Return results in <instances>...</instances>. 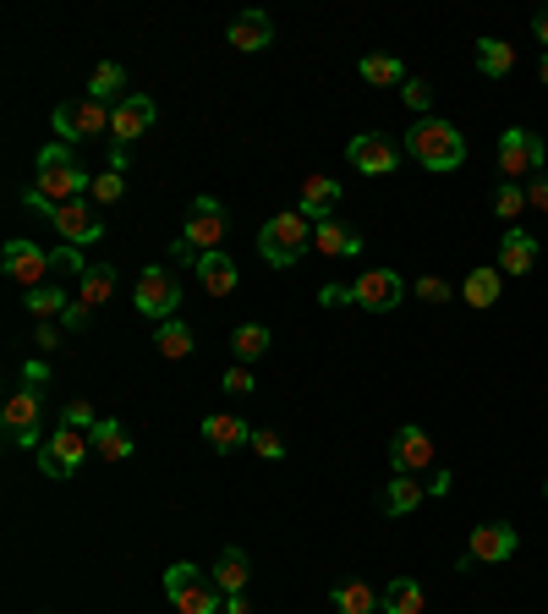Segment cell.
I'll return each instance as SVG.
<instances>
[{"mask_svg":"<svg viewBox=\"0 0 548 614\" xmlns=\"http://www.w3.org/2000/svg\"><path fill=\"white\" fill-rule=\"evenodd\" d=\"M88 187H94V176L72 159L66 144H44L39 149V176H33V187L22 192V203L33 209V214H55L61 203H72V198H88Z\"/></svg>","mask_w":548,"mask_h":614,"instance_id":"1","label":"cell"},{"mask_svg":"<svg viewBox=\"0 0 548 614\" xmlns=\"http://www.w3.org/2000/svg\"><path fill=\"white\" fill-rule=\"evenodd\" d=\"M407 154L417 165H428V170H461L466 165V138L450 121H439V116H417L407 133Z\"/></svg>","mask_w":548,"mask_h":614,"instance_id":"2","label":"cell"},{"mask_svg":"<svg viewBox=\"0 0 548 614\" xmlns=\"http://www.w3.org/2000/svg\"><path fill=\"white\" fill-rule=\"evenodd\" d=\"M307 247H313V220H307L302 209L274 214V220H264V231H259V258H264L270 269H291Z\"/></svg>","mask_w":548,"mask_h":614,"instance_id":"3","label":"cell"},{"mask_svg":"<svg viewBox=\"0 0 548 614\" xmlns=\"http://www.w3.org/2000/svg\"><path fill=\"white\" fill-rule=\"evenodd\" d=\"M165 599L176 604V614H220V587L192 565V560H176L170 571H165Z\"/></svg>","mask_w":548,"mask_h":614,"instance_id":"4","label":"cell"},{"mask_svg":"<svg viewBox=\"0 0 548 614\" xmlns=\"http://www.w3.org/2000/svg\"><path fill=\"white\" fill-rule=\"evenodd\" d=\"M110 133V110L99 105V99H66V105H55V144H94V138H105Z\"/></svg>","mask_w":548,"mask_h":614,"instance_id":"5","label":"cell"},{"mask_svg":"<svg viewBox=\"0 0 548 614\" xmlns=\"http://www.w3.org/2000/svg\"><path fill=\"white\" fill-rule=\"evenodd\" d=\"M133 307L143 318H154V324H165V318H181L176 307H181V280L165 269V264H148L143 275H137L133 286Z\"/></svg>","mask_w":548,"mask_h":614,"instance_id":"6","label":"cell"},{"mask_svg":"<svg viewBox=\"0 0 548 614\" xmlns=\"http://www.w3.org/2000/svg\"><path fill=\"white\" fill-rule=\"evenodd\" d=\"M225 231H231L225 203H220V198H192V209H187V220H181V242H187L192 253H220V247H225Z\"/></svg>","mask_w":548,"mask_h":614,"instance_id":"7","label":"cell"},{"mask_svg":"<svg viewBox=\"0 0 548 614\" xmlns=\"http://www.w3.org/2000/svg\"><path fill=\"white\" fill-rule=\"evenodd\" d=\"M39 412H44V395L39 390H17V395H6V406H0V428H6V440L17 445V451H39L44 445V434H39Z\"/></svg>","mask_w":548,"mask_h":614,"instance_id":"8","label":"cell"},{"mask_svg":"<svg viewBox=\"0 0 548 614\" xmlns=\"http://www.w3.org/2000/svg\"><path fill=\"white\" fill-rule=\"evenodd\" d=\"M494 159H499V176H538L548 159V144L538 138V133H527V127H510V133H499V149H494Z\"/></svg>","mask_w":548,"mask_h":614,"instance_id":"9","label":"cell"},{"mask_svg":"<svg viewBox=\"0 0 548 614\" xmlns=\"http://www.w3.org/2000/svg\"><path fill=\"white\" fill-rule=\"evenodd\" d=\"M94 456V440L77 434V428H55L44 445H39V472L44 477H77V466Z\"/></svg>","mask_w":548,"mask_h":614,"instance_id":"10","label":"cell"},{"mask_svg":"<svg viewBox=\"0 0 548 614\" xmlns=\"http://www.w3.org/2000/svg\"><path fill=\"white\" fill-rule=\"evenodd\" d=\"M516 549H521V538H516L510 521H483V527H472V549L461 554V571H472V565H505V560H516Z\"/></svg>","mask_w":548,"mask_h":614,"instance_id":"11","label":"cell"},{"mask_svg":"<svg viewBox=\"0 0 548 614\" xmlns=\"http://www.w3.org/2000/svg\"><path fill=\"white\" fill-rule=\"evenodd\" d=\"M401 297H407V280L396 269H362L351 280V307H362V313H390V307H401Z\"/></svg>","mask_w":548,"mask_h":614,"instance_id":"12","label":"cell"},{"mask_svg":"<svg viewBox=\"0 0 548 614\" xmlns=\"http://www.w3.org/2000/svg\"><path fill=\"white\" fill-rule=\"evenodd\" d=\"M0 258H6V280H17V286H28V292H39V286H44V275L55 269V264H50V253H44V247H33L28 236H11Z\"/></svg>","mask_w":548,"mask_h":614,"instance_id":"13","label":"cell"},{"mask_svg":"<svg viewBox=\"0 0 548 614\" xmlns=\"http://www.w3.org/2000/svg\"><path fill=\"white\" fill-rule=\"evenodd\" d=\"M50 225L61 231V242H66V247H88V242H99V236H105V220L88 209V198L61 203V209L50 214Z\"/></svg>","mask_w":548,"mask_h":614,"instance_id":"14","label":"cell"},{"mask_svg":"<svg viewBox=\"0 0 548 614\" xmlns=\"http://www.w3.org/2000/svg\"><path fill=\"white\" fill-rule=\"evenodd\" d=\"M296 209H302L313 225L335 220V214H340V176H302V187H296Z\"/></svg>","mask_w":548,"mask_h":614,"instance_id":"15","label":"cell"},{"mask_svg":"<svg viewBox=\"0 0 548 614\" xmlns=\"http://www.w3.org/2000/svg\"><path fill=\"white\" fill-rule=\"evenodd\" d=\"M346 159H351L362 176H390V170L401 165V149H396L384 133H357V138L346 144Z\"/></svg>","mask_w":548,"mask_h":614,"instance_id":"16","label":"cell"},{"mask_svg":"<svg viewBox=\"0 0 548 614\" xmlns=\"http://www.w3.org/2000/svg\"><path fill=\"white\" fill-rule=\"evenodd\" d=\"M148 127H154V99H148V94H127V99L110 110V138H116V149L137 144Z\"/></svg>","mask_w":548,"mask_h":614,"instance_id":"17","label":"cell"},{"mask_svg":"<svg viewBox=\"0 0 548 614\" xmlns=\"http://www.w3.org/2000/svg\"><path fill=\"white\" fill-rule=\"evenodd\" d=\"M390 466L396 472H428L433 466V440H428V428H417V423H407V428H396V440H390Z\"/></svg>","mask_w":548,"mask_h":614,"instance_id":"18","label":"cell"},{"mask_svg":"<svg viewBox=\"0 0 548 614\" xmlns=\"http://www.w3.org/2000/svg\"><path fill=\"white\" fill-rule=\"evenodd\" d=\"M192 275H198V286H203L209 297H231V292L242 286V269H236V258H231L225 247H220V253H198Z\"/></svg>","mask_w":548,"mask_h":614,"instance_id":"19","label":"cell"},{"mask_svg":"<svg viewBox=\"0 0 548 614\" xmlns=\"http://www.w3.org/2000/svg\"><path fill=\"white\" fill-rule=\"evenodd\" d=\"M329 604L340 614H384V587H373L368 576H346L329 587Z\"/></svg>","mask_w":548,"mask_h":614,"instance_id":"20","label":"cell"},{"mask_svg":"<svg viewBox=\"0 0 548 614\" xmlns=\"http://www.w3.org/2000/svg\"><path fill=\"white\" fill-rule=\"evenodd\" d=\"M225 44H231V50H242V55H259V50H270V44H274L270 11H242V17H231V28H225Z\"/></svg>","mask_w":548,"mask_h":614,"instance_id":"21","label":"cell"},{"mask_svg":"<svg viewBox=\"0 0 548 614\" xmlns=\"http://www.w3.org/2000/svg\"><path fill=\"white\" fill-rule=\"evenodd\" d=\"M198 434H203V440H209V451H220V456H231V451L253 445V428H247L236 412H209V417L198 423Z\"/></svg>","mask_w":548,"mask_h":614,"instance_id":"22","label":"cell"},{"mask_svg":"<svg viewBox=\"0 0 548 614\" xmlns=\"http://www.w3.org/2000/svg\"><path fill=\"white\" fill-rule=\"evenodd\" d=\"M533 264H538V236L510 225L499 236V275H533Z\"/></svg>","mask_w":548,"mask_h":614,"instance_id":"23","label":"cell"},{"mask_svg":"<svg viewBox=\"0 0 548 614\" xmlns=\"http://www.w3.org/2000/svg\"><path fill=\"white\" fill-rule=\"evenodd\" d=\"M209 582L220 587V599H236V593H247V582H253V560H247V549H236V543H231V549L214 560Z\"/></svg>","mask_w":548,"mask_h":614,"instance_id":"24","label":"cell"},{"mask_svg":"<svg viewBox=\"0 0 548 614\" xmlns=\"http://www.w3.org/2000/svg\"><path fill=\"white\" fill-rule=\"evenodd\" d=\"M313 247H318L324 258H357V253H362V236H357L351 225H340V220H324V225H313Z\"/></svg>","mask_w":548,"mask_h":614,"instance_id":"25","label":"cell"},{"mask_svg":"<svg viewBox=\"0 0 548 614\" xmlns=\"http://www.w3.org/2000/svg\"><path fill=\"white\" fill-rule=\"evenodd\" d=\"M384 614H428V587L417 576H390L384 582Z\"/></svg>","mask_w":548,"mask_h":614,"instance_id":"26","label":"cell"},{"mask_svg":"<svg viewBox=\"0 0 548 614\" xmlns=\"http://www.w3.org/2000/svg\"><path fill=\"white\" fill-rule=\"evenodd\" d=\"M154 351H159L165 362H187V357H192V324H187V318L154 324Z\"/></svg>","mask_w":548,"mask_h":614,"instance_id":"27","label":"cell"},{"mask_svg":"<svg viewBox=\"0 0 548 614\" xmlns=\"http://www.w3.org/2000/svg\"><path fill=\"white\" fill-rule=\"evenodd\" d=\"M422 499H428V488H422L417 477H407V472H396V477L384 483V494H379L384 516H411V510H417Z\"/></svg>","mask_w":548,"mask_h":614,"instance_id":"28","label":"cell"},{"mask_svg":"<svg viewBox=\"0 0 548 614\" xmlns=\"http://www.w3.org/2000/svg\"><path fill=\"white\" fill-rule=\"evenodd\" d=\"M116 264H88L83 275H77V303H88V307H105L110 303V292H116Z\"/></svg>","mask_w":548,"mask_h":614,"instance_id":"29","label":"cell"},{"mask_svg":"<svg viewBox=\"0 0 548 614\" xmlns=\"http://www.w3.org/2000/svg\"><path fill=\"white\" fill-rule=\"evenodd\" d=\"M88 440H94V456H105V460H127V456H133V434H127L116 417H99Z\"/></svg>","mask_w":548,"mask_h":614,"instance_id":"30","label":"cell"},{"mask_svg":"<svg viewBox=\"0 0 548 614\" xmlns=\"http://www.w3.org/2000/svg\"><path fill=\"white\" fill-rule=\"evenodd\" d=\"M477 72H483V77H510V72H516V44H505V39H477Z\"/></svg>","mask_w":548,"mask_h":614,"instance_id":"31","label":"cell"},{"mask_svg":"<svg viewBox=\"0 0 548 614\" xmlns=\"http://www.w3.org/2000/svg\"><path fill=\"white\" fill-rule=\"evenodd\" d=\"M499 292H505V275H499V269H472V275L461 280L466 307H494L499 303Z\"/></svg>","mask_w":548,"mask_h":614,"instance_id":"32","label":"cell"},{"mask_svg":"<svg viewBox=\"0 0 548 614\" xmlns=\"http://www.w3.org/2000/svg\"><path fill=\"white\" fill-rule=\"evenodd\" d=\"M122 88H127L122 61H99V66H94V77H88V99H99V105H105V99H116V105H122V99H127Z\"/></svg>","mask_w":548,"mask_h":614,"instance_id":"33","label":"cell"},{"mask_svg":"<svg viewBox=\"0 0 548 614\" xmlns=\"http://www.w3.org/2000/svg\"><path fill=\"white\" fill-rule=\"evenodd\" d=\"M264 351H270V329H264V324H236V329H231V357H236V362L253 368Z\"/></svg>","mask_w":548,"mask_h":614,"instance_id":"34","label":"cell"},{"mask_svg":"<svg viewBox=\"0 0 548 614\" xmlns=\"http://www.w3.org/2000/svg\"><path fill=\"white\" fill-rule=\"evenodd\" d=\"M357 72H362V83H373V88H396V83H407V66H401L396 55H362Z\"/></svg>","mask_w":548,"mask_h":614,"instance_id":"35","label":"cell"},{"mask_svg":"<svg viewBox=\"0 0 548 614\" xmlns=\"http://www.w3.org/2000/svg\"><path fill=\"white\" fill-rule=\"evenodd\" d=\"M28 313H33V324H50V318H61L66 307H72V297L61 292V286H39V292H28Z\"/></svg>","mask_w":548,"mask_h":614,"instance_id":"36","label":"cell"},{"mask_svg":"<svg viewBox=\"0 0 548 614\" xmlns=\"http://www.w3.org/2000/svg\"><path fill=\"white\" fill-rule=\"evenodd\" d=\"M88 198H94V203H122V198H127V176H122V170H105V176H94Z\"/></svg>","mask_w":548,"mask_h":614,"instance_id":"37","label":"cell"},{"mask_svg":"<svg viewBox=\"0 0 548 614\" xmlns=\"http://www.w3.org/2000/svg\"><path fill=\"white\" fill-rule=\"evenodd\" d=\"M94 423H99V412L77 395V401H66V412H61V428H77V434H94Z\"/></svg>","mask_w":548,"mask_h":614,"instance_id":"38","label":"cell"},{"mask_svg":"<svg viewBox=\"0 0 548 614\" xmlns=\"http://www.w3.org/2000/svg\"><path fill=\"white\" fill-rule=\"evenodd\" d=\"M521 209H527V192H521L516 181H505V187L494 192V214H499V220H516Z\"/></svg>","mask_w":548,"mask_h":614,"instance_id":"39","label":"cell"},{"mask_svg":"<svg viewBox=\"0 0 548 614\" xmlns=\"http://www.w3.org/2000/svg\"><path fill=\"white\" fill-rule=\"evenodd\" d=\"M220 390L225 395H253L259 384H253V368L247 362H236V368H225V379H220Z\"/></svg>","mask_w":548,"mask_h":614,"instance_id":"40","label":"cell"},{"mask_svg":"<svg viewBox=\"0 0 548 614\" xmlns=\"http://www.w3.org/2000/svg\"><path fill=\"white\" fill-rule=\"evenodd\" d=\"M401 99H407L417 116H428V105H433V88H428V77H407V83H401Z\"/></svg>","mask_w":548,"mask_h":614,"instance_id":"41","label":"cell"},{"mask_svg":"<svg viewBox=\"0 0 548 614\" xmlns=\"http://www.w3.org/2000/svg\"><path fill=\"white\" fill-rule=\"evenodd\" d=\"M50 264H55V269H66V275H83V269H88V258H83V247H66V242H61V247L50 253Z\"/></svg>","mask_w":548,"mask_h":614,"instance_id":"42","label":"cell"},{"mask_svg":"<svg viewBox=\"0 0 548 614\" xmlns=\"http://www.w3.org/2000/svg\"><path fill=\"white\" fill-rule=\"evenodd\" d=\"M253 451H259L264 460H280L285 456V440H280L274 428H253Z\"/></svg>","mask_w":548,"mask_h":614,"instance_id":"43","label":"cell"},{"mask_svg":"<svg viewBox=\"0 0 548 614\" xmlns=\"http://www.w3.org/2000/svg\"><path fill=\"white\" fill-rule=\"evenodd\" d=\"M417 297H422V303H450V280H439V275H422V280H417Z\"/></svg>","mask_w":548,"mask_h":614,"instance_id":"44","label":"cell"},{"mask_svg":"<svg viewBox=\"0 0 548 614\" xmlns=\"http://www.w3.org/2000/svg\"><path fill=\"white\" fill-rule=\"evenodd\" d=\"M88 318H94V307L88 303H72L61 313V329H88Z\"/></svg>","mask_w":548,"mask_h":614,"instance_id":"45","label":"cell"},{"mask_svg":"<svg viewBox=\"0 0 548 614\" xmlns=\"http://www.w3.org/2000/svg\"><path fill=\"white\" fill-rule=\"evenodd\" d=\"M33 346H39V351H55V346H61V329H55V324H33Z\"/></svg>","mask_w":548,"mask_h":614,"instance_id":"46","label":"cell"},{"mask_svg":"<svg viewBox=\"0 0 548 614\" xmlns=\"http://www.w3.org/2000/svg\"><path fill=\"white\" fill-rule=\"evenodd\" d=\"M318 303H324V307H351V286H324V292H318Z\"/></svg>","mask_w":548,"mask_h":614,"instance_id":"47","label":"cell"},{"mask_svg":"<svg viewBox=\"0 0 548 614\" xmlns=\"http://www.w3.org/2000/svg\"><path fill=\"white\" fill-rule=\"evenodd\" d=\"M527 203L548 214V176H533V187H527Z\"/></svg>","mask_w":548,"mask_h":614,"instance_id":"48","label":"cell"},{"mask_svg":"<svg viewBox=\"0 0 548 614\" xmlns=\"http://www.w3.org/2000/svg\"><path fill=\"white\" fill-rule=\"evenodd\" d=\"M22 379H28V390H39V384L50 379V368H44V362H28V368H22Z\"/></svg>","mask_w":548,"mask_h":614,"instance_id":"49","label":"cell"},{"mask_svg":"<svg viewBox=\"0 0 548 614\" xmlns=\"http://www.w3.org/2000/svg\"><path fill=\"white\" fill-rule=\"evenodd\" d=\"M533 33H538V44H544V55H548V11H538V17H533Z\"/></svg>","mask_w":548,"mask_h":614,"instance_id":"50","label":"cell"},{"mask_svg":"<svg viewBox=\"0 0 548 614\" xmlns=\"http://www.w3.org/2000/svg\"><path fill=\"white\" fill-rule=\"evenodd\" d=\"M220 614H253V610H247V593H236V599H225V610H220Z\"/></svg>","mask_w":548,"mask_h":614,"instance_id":"51","label":"cell"},{"mask_svg":"<svg viewBox=\"0 0 548 614\" xmlns=\"http://www.w3.org/2000/svg\"><path fill=\"white\" fill-rule=\"evenodd\" d=\"M538 72H544V83H548V55H544V66H538Z\"/></svg>","mask_w":548,"mask_h":614,"instance_id":"52","label":"cell"},{"mask_svg":"<svg viewBox=\"0 0 548 614\" xmlns=\"http://www.w3.org/2000/svg\"><path fill=\"white\" fill-rule=\"evenodd\" d=\"M544 494H548V483H544Z\"/></svg>","mask_w":548,"mask_h":614,"instance_id":"53","label":"cell"}]
</instances>
